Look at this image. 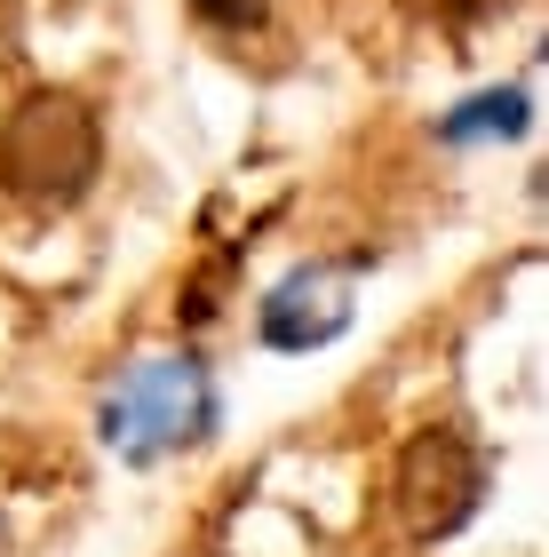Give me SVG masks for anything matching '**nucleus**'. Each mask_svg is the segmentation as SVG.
Segmentation results:
<instances>
[{
	"mask_svg": "<svg viewBox=\"0 0 549 557\" xmlns=\"http://www.w3.org/2000/svg\"><path fill=\"white\" fill-rule=\"evenodd\" d=\"M414 16H438V24H470V16H486V9H502V0H407Z\"/></svg>",
	"mask_w": 549,
	"mask_h": 557,
	"instance_id": "nucleus-6",
	"label": "nucleus"
},
{
	"mask_svg": "<svg viewBox=\"0 0 549 557\" xmlns=\"http://www.w3.org/2000/svg\"><path fill=\"white\" fill-rule=\"evenodd\" d=\"M486 502V454L462 438V430H414L407 454L390 470V510L407 525V542H446L462 534L470 510Z\"/></svg>",
	"mask_w": 549,
	"mask_h": 557,
	"instance_id": "nucleus-3",
	"label": "nucleus"
},
{
	"mask_svg": "<svg viewBox=\"0 0 549 557\" xmlns=\"http://www.w3.org/2000/svg\"><path fill=\"white\" fill-rule=\"evenodd\" d=\"M517 128H526V96L502 88V96L462 104V120H446V144H462V136H517Z\"/></svg>",
	"mask_w": 549,
	"mask_h": 557,
	"instance_id": "nucleus-5",
	"label": "nucleus"
},
{
	"mask_svg": "<svg viewBox=\"0 0 549 557\" xmlns=\"http://www.w3.org/2000/svg\"><path fill=\"white\" fill-rule=\"evenodd\" d=\"M208 430H215V383L199 359H144L104 398V446L128 462H160Z\"/></svg>",
	"mask_w": 549,
	"mask_h": 557,
	"instance_id": "nucleus-2",
	"label": "nucleus"
},
{
	"mask_svg": "<svg viewBox=\"0 0 549 557\" xmlns=\"http://www.w3.org/2000/svg\"><path fill=\"white\" fill-rule=\"evenodd\" d=\"M208 24H263V0H191Z\"/></svg>",
	"mask_w": 549,
	"mask_h": 557,
	"instance_id": "nucleus-7",
	"label": "nucleus"
},
{
	"mask_svg": "<svg viewBox=\"0 0 549 557\" xmlns=\"http://www.w3.org/2000/svg\"><path fill=\"white\" fill-rule=\"evenodd\" d=\"M96 168H104V136H96V112L64 88H40L0 120V191L33 199V208H72Z\"/></svg>",
	"mask_w": 549,
	"mask_h": 557,
	"instance_id": "nucleus-1",
	"label": "nucleus"
},
{
	"mask_svg": "<svg viewBox=\"0 0 549 557\" xmlns=\"http://www.w3.org/2000/svg\"><path fill=\"white\" fill-rule=\"evenodd\" d=\"M342 326H351V271H327V263L279 278L271 302H263V343L271 350H319Z\"/></svg>",
	"mask_w": 549,
	"mask_h": 557,
	"instance_id": "nucleus-4",
	"label": "nucleus"
}]
</instances>
